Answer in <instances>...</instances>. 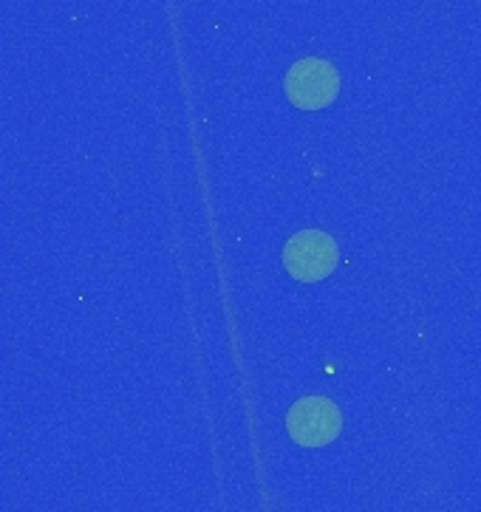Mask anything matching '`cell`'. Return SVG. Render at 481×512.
I'll list each match as a JSON object with an SVG mask.
<instances>
[{
  "instance_id": "7a4b0ae2",
  "label": "cell",
  "mask_w": 481,
  "mask_h": 512,
  "mask_svg": "<svg viewBox=\"0 0 481 512\" xmlns=\"http://www.w3.org/2000/svg\"><path fill=\"white\" fill-rule=\"evenodd\" d=\"M283 88L292 105H298L303 111H315L334 102L340 91V74L323 57H303L286 71Z\"/></svg>"
},
{
  "instance_id": "6da1fadb",
  "label": "cell",
  "mask_w": 481,
  "mask_h": 512,
  "mask_svg": "<svg viewBox=\"0 0 481 512\" xmlns=\"http://www.w3.org/2000/svg\"><path fill=\"white\" fill-rule=\"evenodd\" d=\"M340 249L329 232L300 230L283 247V264L295 281H323L337 266Z\"/></svg>"
},
{
  "instance_id": "3957f363",
  "label": "cell",
  "mask_w": 481,
  "mask_h": 512,
  "mask_svg": "<svg viewBox=\"0 0 481 512\" xmlns=\"http://www.w3.org/2000/svg\"><path fill=\"white\" fill-rule=\"evenodd\" d=\"M286 430L303 447L332 445L343 430V413L326 397L298 399L286 413Z\"/></svg>"
}]
</instances>
